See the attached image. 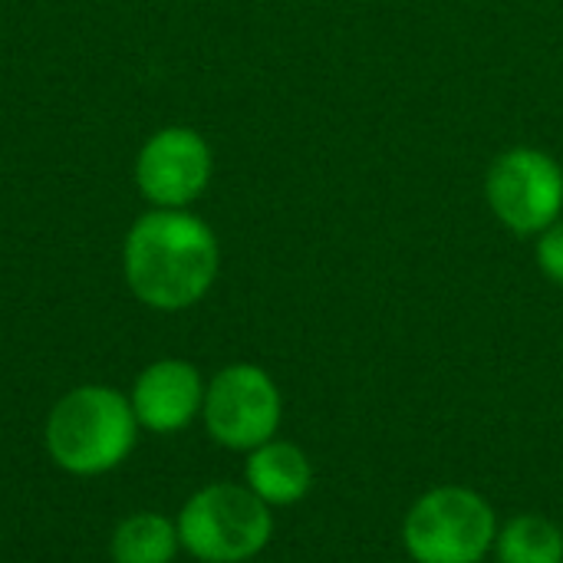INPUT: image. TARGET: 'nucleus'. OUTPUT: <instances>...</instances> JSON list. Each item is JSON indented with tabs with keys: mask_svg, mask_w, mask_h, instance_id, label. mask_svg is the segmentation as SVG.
Returning a JSON list of instances; mask_svg holds the SVG:
<instances>
[{
	"mask_svg": "<svg viewBox=\"0 0 563 563\" xmlns=\"http://www.w3.org/2000/svg\"><path fill=\"white\" fill-rule=\"evenodd\" d=\"M218 274V244L208 224L185 211L145 214L125 241V277L139 300L158 310L191 307Z\"/></svg>",
	"mask_w": 563,
	"mask_h": 563,
	"instance_id": "1",
	"label": "nucleus"
},
{
	"mask_svg": "<svg viewBox=\"0 0 563 563\" xmlns=\"http://www.w3.org/2000/svg\"><path fill=\"white\" fill-rule=\"evenodd\" d=\"M132 445L135 412L115 389H73L49 412L46 449L53 462L73 475H102L115 468L132 452Z\"/></svg>",
	"mask_w": 563,
	"mask_h": 563,
	"instance_id": "2",
	"label": "nucleus"
},
{
	"mask_svg": "<svg viewBox=\"0 0 563 563\" xmlns=\"http://www.w3.org/2000/svg\"><path fill=\"white\" fill-rule=\"evenodd\" d=\"M178 541L205 563L247 561L271 541L267 505L251 488L211 485L185 505Z\"/></svg>",
	"mask_w": 563,
	"mask_h": 563,
	"instance_id": "3",
	"label": "nucleus"
},
{
	"mask_svg": "<svg viewBox=\"0 0 563 563\" xmlns=\"http://www.w3.org/2000/svg\"><path fill=\"white\" fill-rule=\"evenodd\" d=\"M406 551L419 563H478L495 541V515L468 488H435L406 518Z\"/></svg>",
	"mask_w": 563,
	"mask_h": 563,
	"instance_id": "4",
	"label": "nucleus"
},
{
	"mask_svg": "<svg viewBox=\"0 0 563 563\" xmlns=\"http://www.w3.org/2000/svg\"><path fill=\"white\" fill-rule=\"evenodd\" d=\"M492 211L518 234H538L558 221L563 208L561 165L538 148L505 152L485 181Z\"/></svg>",
	"mask_w": 563,
	"mask_h": 563,
	"instance_id": "5",
	"label": "nucleus"
},
{
	"mask_svg": "<svg viewBox=\"0 0 563 563\" xmlns=\"http://www.w3.org/2000/svg\"><path fill=\"white\" fill-rule=\"evenodd\" d=\"M208 432L228 449H261L280 426V396L257 366H228L205 396Z\"/></svg>",
	"mask_w": 563,
	"mask_h": 563,
	"instance_id": "6",
	"label": "nucleus"
},
{
	"mask_svg": "<svg viewBox=\"0 0 563 563\" xmlns=\"http://www.w3.org/2000/svg\"><path fill=\"white\" fill-rule=\"evenodd\" d=\"M135 175L148 201L162 208H181L205 191L211 152L191 129H162L145 142Z\"/></svg>",
	"mask_w": 563,
	"mask_h": 563,
	"instance_id": "7",
	"label": "nucleus"
},
{
	"mask_svg": "<svg viewBox=\"0 0 563 563\" xmlns=\"http://www.w3.org/2000/svg\"><path fill=\"white\" fill-rule=\"evenodd\" d=\"M201 406H205L201 376L195 366H188L181 360L152 363L139 376L135 393H132V412L152 432L185 429Z\"/></svg>",
	"mask_w": 563,
	"mask_h": 563,
	"instance_id": "8",
	"label": "nucleus"
},
{
	"mask_svg": "<svg viewBox=\"0 0 563 563\" xmlns=\"http://www.w3.org/2000/svg\"><path fill=\"white\" fill-rule=\"evenodd\" d=\"M307 455L290 442H264L247 459V485L264 505H294L310 492Z\"/></svg>",
	"mask_w": 563,
	"mask_h": 563,
	"instance_id": "9",
	"label": "nucleus"
},
{
	"mask_svg": "<svg viewBox=\"0 0 563 563\" xmlns=\"http://www.w3.org/2000/svg\"><path fill=\"white\" fill-rule=\"evenodd\" d=\"M178 525L162 515H135L112 534L115 563H168L178 551Z\"/></svg>",
	"mask_w": 563,
	"mask_h": 563,
	"instance_id": "10",
	"label": "nucleus"
},
{
	"mask_svg": "<svg viewBox=\"0 0 563 563\" xmlns=\"http://www.w3.org/2000/svg\"><path fill=\"white\" fill-rule=\"evenodd\" d=\"M501 563H563V534L558 525L538 515L515 518L501 541H498Z\"/></svg>",
	"mask_w": 563,
	"mask_h": 563,
	"instance_id": "11",
	"label": "nucleus"
},
{
	"mask_svg": "<svg viewBox=\"0 0 563 563\" xmlns=\"http://www.w3.org/2000/svg\"><path fill=\"white\" fill-rule=\"evenodd\" d=\"M538 264H541V271L554 284H563V224L561 228H551L541 238V244H538Z\"/></svg>",
	"mask_w": 563,
	"mask_h": 563,
	"instance_id": "12",
	"label": "nucleus"
}]
</instances>
